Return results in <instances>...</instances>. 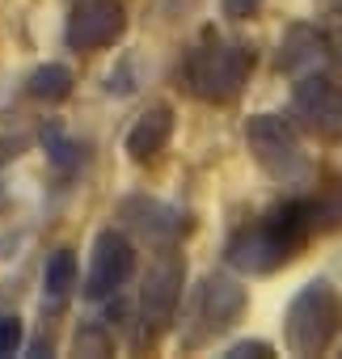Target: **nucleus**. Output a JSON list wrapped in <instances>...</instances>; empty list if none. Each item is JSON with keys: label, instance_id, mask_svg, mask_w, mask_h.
Returning a JSON list of instances; mask_svg holds the SVG:
<instances>
[{"label": "nucleus", "instance_id": "20", "mask_svg": "<svg viewBox=\"0 0 342 359\" xmlns=\"http://www.w3.org/2000/svg\"><path fill=\"white\" fill-rule=\"evenodd\" d=\"M76 351H93V355H106V351H110V342H106L97 330H89V334H76Z\"/></svg>", "mask_w": 342, "mask_h": 359}, {"label": "nucleus", "instance_id": "3", "mask_svg": "<svg viewBox=\"0 0 342 359\" xmlns=\"http://www.w3.org/2000/svg\"><path fill=\"white\" fill-rule=\"evenodd\" d=\"M338 334H342V292L329 279L304 283L283 313L287 351L292 355H325Z\"/></svg>", "mask_w": 342, "mask_h": 359}, {"label": "nucleus", "instance_id": "19", "mask_svg": "<svg viewBox=\"0 0 342 359\" xmlns=\"http://www.w3.org/2000/svg\"><path fill=\"white\" fill-rule=\"evenodd\" d=\"M258 9H262V0H224V18H233V22H245Z\"/></svg>", "mask_w": 342, "mask_h": 359}, {"label": "nucleus", "instance_id": "13", "mask_svg": "<svg viewBox=\"0 0 342 359\" xmlns=\"http://www.w3.org/2000/svg\"><path fill=\"white\" fill-rule=\"evenodd\" d=\"M26 93H30L34 102H47V106L72 97V68H64V64H43V68H34V72L26 76Z\"/></svg>", "mask_w": 342, "mask_h": 359}, {"label": "nucleus", "instance_id": "4", "mask_svg": "<svg viewBox=\"0 0 342 359\" xmlns=\"http://www.w3.org/2000/svg\"><path fill=\"white\" fill-rule=\"evenodd\" d=\"M245 144H249L254 161L262 165V173L275 177V182L304 187L313 177L308 152L300 148V135H296V127L283 114H254L245 123Z\"/></svg>", "mask_w": 342, "mask_h": 359}, {"label": "nucleus", "instance_id": "8", "mask_svg": "<svg viewBox=\"0 0 342 359\" xmlns=\"http://www.w3.org/2000/svg\"><path fill=\"white\" fill-rule=\"evenodd\" d=\"M131 275H135V245H131L118 229L97 233L93 258H89V275H85V296H89V300L114 296Z\"/></svg>", "mask_w": 342, "mask_h": 359}, {"label": "nucleus", "instance_id": "14", "mask_svg": "<svg viewBox=\"0 0 342 359\" xmlns=\"http://www.w3.org/2000/svg\"><path fill=\"white\" fill-rule=\"evenodd\" d=\"M72 287H76V254L72 250H55L47 258V271H43V292L60 304V300H68Z\"/></svg>", "mask_w": 342, "mask_h": 359}, {"label": "nucleus", "instance_id": "18", "mask_svg": "<svg viewBox=\"0 0 342 359\" xmlns=\"http://www.w3.org/2000/svg\"><path fill=\"white\" fill-rule=\"evenodd\" d=\"M224 359H271V342H258V338H254V342H249V338H245V342H233Z\"/></svg>", "mask_w": 342, "mask_h": 359}, {"label": "nucleus", "instance_id": "5", "mask_svg": "<svg viewBox=\"0 0 342 359\" xmlns=\"http://www.w3.org/2000/svg\"><path fill=\"white\" fill-rule=\"evenodd\" d=\"M182 283H186V262L182 254L174 250H160L144 275V287H139V325H144V338H160L169 325H174V313H178V300H182Z\"/></svg>", "mask_w": 342, "mask_h": 359}, {"label": "nucleus", "instance_id": "16", "mask_svg": "<svg viewBox=\"0 0 342 359\" xmlns=\"http://www.w3.org/2000/svg\"><path fill=\"white\" fill-rule=\"evenodd\" d=\"M321 39H325V55H334V60L342 64V13H329Z\"/></svg>", "mask_w": 342, "mask_h": 359}, {"label": "nucleus", "instance_id": "7", "mask_svg": "<svg viewBox=\"0 0 342 359\" xmlns=\"http://www.w3.org/2000/svg\"><path fill=\"white\" fill-rule=\"evenodd\" d=\"M127 34V9L123 0H72L64 43L72 51H106Z\"/></svg>", "mask_w": 342, "mask_h": 359}, {"label": "nucleus", "instance_id": "6", "mask_svg": "<svg viewBox=\"0 0 342 359\" xmlns=\"http://www.w3.org/2000/svg\"><path fill=\"white\" fill-rule=\"evenodd\" d=\"M292 118L308 135L338 144L342 140V81L325 72H304L292 89Z\"/></svg>", "mask_w": 342, "mask_h": 359}, {"label": "nucleus", "instance_id": "11", "mask_svg": "<svg viewBox=\"0 0 342 359\" xmlns=\"http://www.w3.org/2000/svg\"><path fill=\"white\" fill-rule=\"evenodd\" d=\"M169 135H174V106L156 102V106H148V110L131 123V131H127V156L139 161V165H144V161H156V156L165 152Z\"/></svg>", "mask_w": 342, "mask_h": 359}, {"label": "nucleus", "instance_id": "15", "mask_svg": "<svg viewBox=\"0 0 342 359\" xmlns=\"http://www.w3.org/2000/svg\"><path fill=\"white\" fill-rule=\"evenodd\" d=\"M43 140H47V152H51V161H55L60 169H72V165L85 161V148L72 144V140H64L60 131H51V135H43Z\"/></svg>", "mask_w": 342, "mask_h": 359}, {"label": "nucleus", "instance_id": "10", "mask_svg": "<svg viewBox=\"0 0 342 359\" xmlns=\"http://www.w3.org/2000/svg\"><path fill=\"white\" fill-rule=\"evenodd\" d=\"M118 220H127L139 237H148L152 245H174L182 233H186V216L178 212V208H169V203H160V199H144V195H135V199H127L123 208H118Z\"/></svg>", "mask_w": 342, "mask_h": 359}, {"label": "nucleus", "instance_id": "9", "mask_svg": "<svg viewBox=\"0 0 342 359\" xmlns=\"http://www.w3.org/2000/svg\"><path fill=\"white\" fill-rule=\"evenodd\" d=\"M245 304H249V296H245V287H241L237 279H228V275H207L203 287H199V296H195V317L203 321L207 334H224V330H233V325L241 321Z\"/></svg>", "mask_w": 342, "mask_h": 359}, {"label": "nucleus", "instance_id": "21", "mask_svg": "<svg viewBox=\"0 0 342 359\" xmlns=\"http://www.w3.org/2000/svg\"><path fill=\"white\" fill-rule=\"evenodd\" d=\"M321 5H325L329 13H342V0H321Z\"/></svg>", "mask_w": 342, "mask_h": 359}, {"label": "nucleus", "instance_id": "2", "mask_svg": "<svg viewBox=\"0 0 342 359\" xmlns=\"http://www.w3.org/2000/svg\"><path fill=\"white\" fill-rule=\"evenodd\" d=\"M254 72V47L233 43L216 30H207L195 51L186 55V81L195 89V97L212 102V106H228L241 97L245 81Z\"/></svg>", "mask_w": 342, "mask_h": 359}, {"label": "nucleus", "instance_id": "1", "mask_svg": "<svg viewBox=\"0 0 342 359\" xmlns=\"http://www.w3.org/2000/svg\"><path fill=\"white\" fill-rule=\"evenodd\" d=\"M308 233H313V208L304 199H287L266 216H258L254 224L237 229L233 241L224 245V258L241 275H271L304 250Z\"/></svg>", "mask_w": 342, "mask_h": 359}, {"label": "nucleus", "instance_id": "17", "mask_svg": "<svg viewBox=\"0 0 342 359\" xmlns=\"http://www.w3.org/2000/svg\"><path fill=\"white\" fill-rule=\"evenodd\" d=\"M22 346V321L18 317H0V355H13Z\"/></svg>", "mask_w": 342, "mask_h": 359}, {"label": "nucleus", "instance_id": "12", "mask_svg": "<svg viewBox=\"0 0 342 359\" xmlns=\"http://www.w3.org/2000/svg\"><path fill=\"white\" fill-rule=\"evenodd\" d=\"M321 55H325V39H321V30H313V26H292L287 39L279 43V68L292 72V76L313 72V68L321 64Z\"/></svg>", "mask_w": 342, "mask_h": 359}]
</instances>
